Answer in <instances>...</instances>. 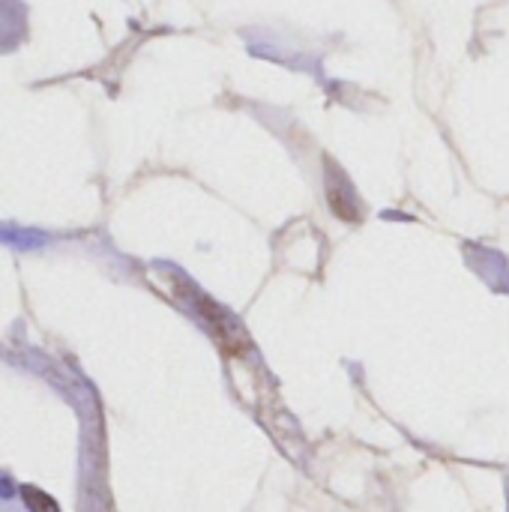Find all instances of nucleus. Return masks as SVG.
I'll use <instances>...</instances> for the list:
<instances>
[{"instance_id":"obj_1","label":"nucleus","mask_w":509,"mask_h":512,"mask_svg":"<svg viewBox=\"0 0 509 512\" xmlns=\"http://www.w3.org/2000/svg\"><path fill=\"white\" fill-rule=\"evenodd\" d=\"M21 495H24V504L33 512H60L57 510V504H54L45 492H39V489H33V486H24Z\"/></svg>"}]
</instances>
